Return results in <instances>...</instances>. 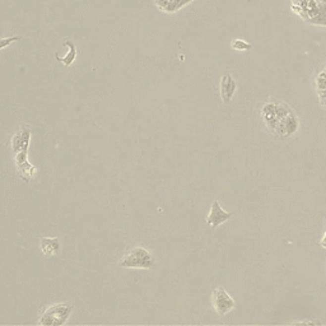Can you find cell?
I'll return each mask as SVG.
<instances>
[{
	"mask_svg": "<svg viewBox=\"0 0 326 326\" xmlns=\"http://www.w3.org/2000/svg\"><path fill=\"white\" fill-rule=\"evenodd\" d=\"M117 265L121 268L152 269V268H155L156 260L148 250L143 249V247H135V249L130 250L129 254H126V256H124Z\"/></svg>",
	"mask_w": 326,
	"mask_h": 326,
	"instance_id": "cell-1",
	"label": "cell"
},
{
	"mask_svg": "<svg viewBox=\"0 0 326 326\" xmlns=\"http://www.w3.org/2000/svg\"><path fill=\"white\" fill-rule=\"evenodd\" d=\"M73 305L70 303H57L50 306L46 311L42 314L40 319V325L46 326H60L64 325L73 311Z\"/></svg>",
	"mask_w": 326,
	"mask_h": 326,
	"instance_id": "cell-2",
	"label": "cell"
},
{
	"mask_svg": "<svg viewBox=\"0 0 326 326\" xmlns=\"http://www.w3.org/2000/svg\"><path fill=\"white\" fill-rule=\"evenodd\" d=\"M212 302L216 312L219 316H225L236 309V302L223 287H217L212 293Z\"/></svg>",
	"mask_w": 326,
	"mask_h": 326,
	"instance_id": "cell-3",
	"label": "cell"
},
{
	"mask_svg": "<svg viewBox=\"0 0 326 326\" xmlns=\"http://www.w3.org/2000/svg\"><path fill=\"white\" fill-rule=\"evenodd\" d=\"M232 218V213L229 212H225L224 209H222L220 204L218 202H213L211 208V212H209V216L207 218V223L211 227H218V225L223 224L224 222H227L228 219Z\"/></svg>",
	"mask_w": 326,
	"mask_h": 326,
	"instance_id": "cell-4",
	"label": "cell"
},
{
	"mask_svg": "<svg viewBox=\"0 0 326 326\" xmlns=\"http://www.w3.org/2000/svg\"><path fill=\"white\" fill-rule=\"evenodd\" d=\"M236 88H237V84L233 78L228 74L223 75L222 82H220V96H222L223 102H225V104L231 102L232 97L236 92Z\"/></svg>",
	"mask_w": 326,
	"mask_h": 326,
	"instance_id": "cell-5",
	"label": "cell"
},
{
	"mask_svg": "<svg viewBox=\"0 0 326 326\" xmlns=\"http://www.w3.org/2000/svg\"><path fill=\"white\" fill-rule=\"evenodd\" d=\"M60 249V243L57 238H42L41 250L48 256L55 255Z\"/></svg>",
	"mask_w": 326,
	"mask_h": 326,
	"instance_id": "cell-6",
	"label": "cell"
},
{
	"mask_svg": "<svg viewBox=\"0 0 326 326\" xmlns=\"http://www.w3.org/2000/svg\"><path fill=\"white\" fill-rule=\"evenodd\" d=\"M62 45H64V46H69V48H70V51H69L68 55H66L65 57H60L59 55H57V54H56V55H55V57H56L57 61H61L62 64H64V65L69 66L71 64V62L74 61L75 56H77V51H75V45L73 44V42H69V41L62 42Z\"/></svg>",
	"mask_w": 326,
	"mask_h": 326,
	"instance_id": "cell-7",
	"label": "cell"
},
{
	"mask_svg": "<svg viewBox=\"0 0 326 326\" xmlns=\"http://www.w3.org/2000/svg\"><path fill=\"white\" fill-rule=\"evenodd\" d=\"M232 48L237 51H247L251 50L252 45L246 41H243V40H234V41L232 42Z\"/></svg>",
	"mask_w": 326,
	"mask_h": 326,
	"instance_id": "cell-8",
	"label": "cell"
},
{
	"mask_svg": "<svg viewBox=\"0 0 326 326\" xmlns=\"http://www.w3.org/2000/svg\"><path fill=\"white\" fill-rule=\"evenodd\" d=\"M21 39H22V36H13V37H9V39L0 40V50L4 48H6V46H9V45L12 44V42L18 41V40H21Z\"/></svg>",
	"mask_w": 326,
	"mask_h": 326,
	"instance_id": "cell-9",
	"label": "cell"
},
{
	"mask_svg": "<svg viewBox=\"0 0 326 326\" xmlns=\"http://www.w3.org/2000/svg\"><path fill=\"white\" fill-rule=\"evenodd\" d=\"M320 246L324 247V249H326V232H325V236H324V238L320 241Z\"/></svg>",
	"mask_w": 326,
	"mask_h": 326,
	"instance_id": "cell-10",
	"label": "cell"
}]
</instances>
